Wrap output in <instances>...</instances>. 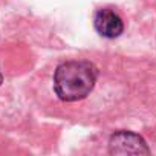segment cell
I'll list each match as a JSON object with an SVG mask.
<instances>
[{"label":"cell","mask_w":156,"mask_h":156,"mask_svg":"<svg viewBox=\"0 0 156 156\" xmlns=\"http://www.w3.org/2000/svg\"><path fill=\"white\" fill-rule=\"evenodd\" d=\"M97 78L98 69L90 61H64L54 72V90L61 101H80L94 90Z\"/></svg>","instance_id":"cell-1"},{"label":"cell","mask_w":156,"mask_h":156,"mask_svg":"<svg viewBox=\"0 0 156 156\" xmlns=\"http://www.w3.org/2000/svg\"><path fill=\"white\" fill-rule=\"evenodd\" d=\"M109 150L112 154H148L150 150L145 141L133 132H116L109 141Z\"/></svg>","instance_id":"cell-2"},{"label":"cell","mask_w":156,"mask_h":156,"mask_svg":"<svg viewBox=\"0 0 156 156\" xmlns=\"http://www.w3.org/2000/svg\"><path fill=\"white\" fill-rule=\"evenodd\" d=\"M94 26L104 38H116L124 31L122 19L110 8H101L94 16Z\"/></svg>","instance_id":"cell-3"},{"label":"cell","mask_w":156,"mask_h":156,"mask_svg":"<svg viewBox=\"0 0 156 156\" xmlns=\"http://www.w3.org/2000/svg\"><path fill=\"white\" fill-rule=\"evenodd\" d=\"M3 83V76H2V73H0V84Z\"/></svg>","instance_id":"cell-4"}]
</instances>
